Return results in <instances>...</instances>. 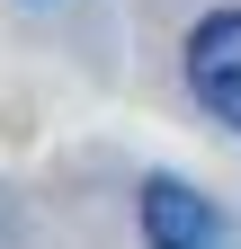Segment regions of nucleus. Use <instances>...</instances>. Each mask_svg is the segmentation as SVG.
Listing matches in <instances>:
<instances>
[{
	"label": "nucleus",
	"mask_w": 241,
	"mask_h": 249,
	"mask_svg": "<svg viewBox=\"0 0 241 249\" xmlns=\"http://www.w3.org/2000/svg\"><path fill=\"white\" fill-rule=\"evenodd\" d=\"M188 89H197L205 116L241 124V9L197 18V36H188Z\"/></svg>",
	"instance_id": "obj_1"
},
{
	"label": "nucleus",
	"mask_w": 241,
	"mask_h": 249,
	"mask_svg": "<svg viewBox=\"0 0 241 249\" xmlns=\"http://www.w3.org/2000/svg\"><path fill=\"white\" fill-rule=\"evenodd\" d=\"M143 240L152 249H223V213L188 178H143Z\"/></svg>",
	"instance_id": "obj_2"
}]
</instances>
